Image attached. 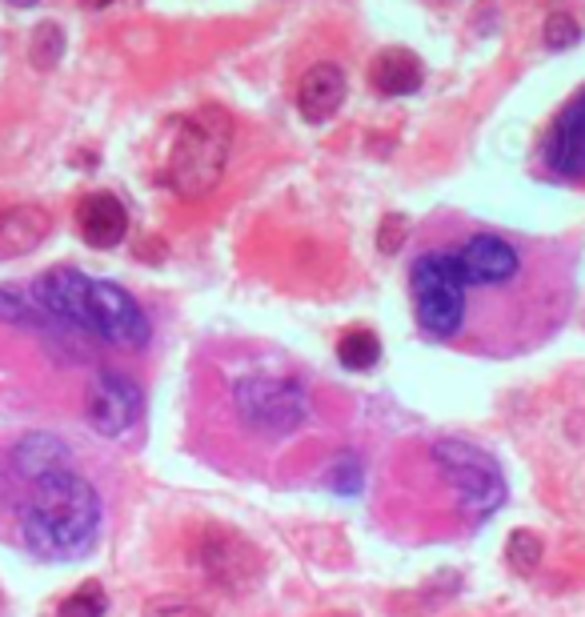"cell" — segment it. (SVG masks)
<instances>
[{
  "mask_svg": "<svg viewBox=\"0 0 585 617\" xmlns=\"http://www.w3.org/2000/svg\"><path fill=\"white\" fill-rule=\"evenodd\" d=\"M100 529V497L73 469L36 485V501L24 509L21 538L45 562H77L93 550Z\"/></svg>",
  "mask_w": 585,
  "mask_h": 617,
  "instance_id": "6da1fadb",
  "label": "cell"
},
{
  "mask_svg": "<svg viewBox=\"0 0 585 617\" xmlns=\"http://www.w3.org/2000/svg\"><path fill=\"white\" fill-rule=\"evenodd\" d=\"M229 121L217 109H205L181 125L177 144L165 165V181L181 197L197 201L221 185L225 161H229Z\"/></svg>",
  "mask_w": 585,
  "mask_h": 617,
  "instance_id": "7a4b0ae2",
  "label": "cell"
},
{
  "mask_svg": "<svg viewBox=\"0 0 585 617\" xmlns=\"http://www.w3.org/2000/svg\"><path fill=\"white\" fill-rule=\"evenodd\" d=\"M232 405L249 430L266 437H289L310 421V397L289 377H241L232 386Z\"/></svg>",
  "mask_w": 585,
  "mask_h": 617,
  "instance_id": "3957f363",
  "label": "cell"
},
{
  "mask_svg": "<svg viewBox=\"0 0 585 617\" xmlns=\"http://www.w3.org/2000/svg\"><path fill=\"white\" fill-rule=\"evenodd\" d=\"M465 277L453 253H425L413 264L418 325L430 337H453L465 321Z\"/></svg>",
  "mask_w": 585,
  "mask_h": 617,
  "instance_id": "277c9868",
  "label": "cell"
},
{
  "mask_svg": "<svg viewBox=\"0 0 585 617\" xmlns=\"http://www.w3.org/2000/svg\"><path fill=\"white\" fill-rule=\"evenodd\" d=\"M433 465L442 469L445 481L465 497V506L474 509L477 518H489L494 509L506 501V477L501 465L489 457L486 450H477L469 441H437L433 445Z\"/></svg>",
  "mask_w": 585,
  "mask_h": 617,
  "instance_id": "5b68a950",
  "label": "cell"
},
{
  "mask_svg": "<svg viewBox=\"0 0 585 617\" xmlns=\"http://www.w3.org/2000/svg\"><path fill=\"white\" fill-rule=\"evenodd\" d=\"M197 558H201L205 577H209L217 589H229V594H241V589L257 585V577H261V553L253 550V541L241 538V533H232V529H225V526L205 529Z\"/></svg>",
  "mask_w": 585,
  "mask_h": 617,
  "instance_id": "8992f818",
  "label": "cell"
},
{
  "mask_svg": "<svg viewBox=\"0 0 585 617\" xmlns=\"http://www.w3.org/2000/svg\"><path fill=\"white\" fill-rule=\"evenodd\" d=\"M89 317H93V337H100V342L141 349L153 337L141 305L121 285H112V281H93L89 285Z\"/></svg>",
  "mask_w": 585,
  "mask_h": 617,
  "instance_id": "52a82bcc",
  "label": "cell"
},
{
  "mask_svg": "<svg viewBox=\"0 0 585 617\" xmlns=\"http://www.w3.org/2000/svg\"><path fill=\"white\" fill-rule=\"evenodd\" d=\"M85 413L100 437H124L141 418V389L121 374H100L85 393Z\"/></svg>",
  "mask_w": 585,
  "mask_h": 617,
  "instance_id": "ba28073f",
  "label": "cell"
},
{
  "mask_svg": "<svg viewBox=\"0 0 585 617\" xmlns=\"http://www.w3.org/2000/svg\"><path fill=\"white\" fill-rule=\"evenodd\" d=\"M89 277L68 269V264H56L41 277V305L53 321L68 325V329L93 333V317H89Z\"/></svg>",
  "mask_w": 585,
  "mask_h": 617,
  "instance_id": "9c48e42d",
  "label": "cell"
},
{
  "mask_svg": "<svg viewBox=\"0 0 585 617\" xmlns=\"http://www.w3.org/2000/svg\"><path fill=\"white\" fill-rule=\"evenodd\" d=\"M457 269H462L465 285H506L509 277L518 273V253L513 245L494 237V232H477L462 245Z\"/></svg>",
  "mask_w": 585,
  "mask_h": 617,
  "instance_id": "30bf717a",
  "label": "cell"
},
{
  "mask_svg": "<svg viewBox=\"0 0 585 617\" xmlns=\"http://www.w3.org/2000/svg\"><path fill=\"white\" fill-rule=\"evenodd\" d=\"M77 229L93 249H112L129 232V213L112 193H89L77 205Z\"/></svg>",
  "mask_w": 585,
  "mask_h": 617,
  "instance_id": "8fae6325",
  "label": "cell"
},
{
  "mask_svg": "<svg viewBox=\"0 0 585 617\" xmlns=\"http://www.w3.org/2000/svg\"><path fill=\"white\" fill-rule=\"evenodd\" d=\"M345 100V73L337 65H313L297 85V109L310 125H325Z\"/></svg>",
  "mask_w": 585,
  "mask_h": 617,
  "instance_id": "7c38bea8",
  "label": "cell"
},
{
  "mask_svg": "<svg viewBox=\"0 0 585 617\" xmlns=\"http://www.w3.org/2000/svg\"><path fill=\"white\" fill-rule=\"evenodd\" d=\"M12 465H17L21 477L41 485V481H48V477L73 469V453H68L65 441L53 437V433H29V437H21V445L12 450Z\"/></svg>",
  "mask_w": 585,
  "mask_h": 617,
  "instance_id": "4fadbf2b",
  "label": "cell"
},
{
  "mask_svg": "<svg viewBox=\"0 0 585 617\" xmlns=\"http://www.w3.org/2000/svg\"><path fill=\"white\" fill-rule=\"evenodd\" d=\"M48 229H53V217L41 205H17V209L0 213V257L33 253L48 237Z\"/></svg>",
  "mask_w": 585,
  "mask_h": 617,
  "instance_id": "5bb4252c",
  "label": "cell"
},
{
  "mask_svg": "<svg viewBox=\"0 0 585 617\" xmlns=\"http://www.w3.org/2000/svg\"><path fill=\"white\" fill-rule=\"evenodd\" d=\"M421 61L409 48H386L377 56L373 68H369V85L381 93V97H409L421 88Z\"/></svg>",
  "mask_w": 585,
  "mask_h": 617,
  "instance_id": "9a60e30c",
  "label": "cell"
},
{
  "mask_svg": "<svg viewBox=\"0 0 585 617\" xmlns=\"http://www.w3.org/2000/svg\"><path fill=\"white\" fill-rule=\"evenodd\" d=\"M337 361H342L349 374L373 369V365L381 361V342H377V333H369V329L345 333L342 345H337Z\"/></svg>",
  "mask_w": 585,
  "mask_h": 617,
  "instance_id": "2e32d148",
  "label": "cell"
},
{
  "mask_svg": "<svg viewBox=\"0 0 585 617\" xmlns=\"http://www.w3.org/2000/svg\"><path fill=\"white\" fill-rule=\"evenodd\" d=\"M541 558H545V541L533 533V529H513L506 541V562L521 573V577H530L538 573Z\"/></svg>",
  "mask_w": 585,
  "mask_h": 617,
  "instance_id": "e0dca14e",
  "label": "cell"
},
{
  "mask_svg": "<svg viewBox=\"0 0 585 617\" xmlns=\"http://www.w3.org/2000/svg\"><path fill=\"white\" fill-rule=\"evenodd\" d=\"M325 485L342 497L361 494V462H357L354 453H337L329 462V469H325Z\"/></svg>",
  "mask_w": 585,
  "mask_h": 617,
  "instance_id": "ac0fdd59",
  "label": "cell"
},
{
  "mask_svg": "<svg viewBox=\"0 0 585 617\" xmlns=\"http://www.w3.org/2000/svg\"><path fill=\"white\" fill-rule=\"evenodd\" d=\"M105 609H109L105 589H100L97 582H85L77 594L65 597V606H61V614L56 617H105Z\"/></svg>",
  "mask_w": 585,
  "mask_h": 617,
  "instance_id": "d6986e66",
  "label": "cell"
},
{
  "mask_svg": "<svg viewBox=\"0 0 585 617\" xmlns=\"http://www.w3.org/2000/svg\"><path fill=\"white\" fill-rule=\"evenodd\" d=\"M545 48L550 53H562V48H574L582 41V24L570 17V12H550V21H545Z\"/></svg>",
  "mask_w": 585,
  "mask_h": 617,
  "instance_id": "ffe728a7",
  "label": "cell"
},
{
  "mask_svg": "<svg viewBox=\"0 0 585 617\" xmlns=\"http://www.w3.org/2000/svg\"><path fill=\"white\" fill-rule=\"evenodd\" d=\"M61 53H65V33H61L53 21L41 24L36 36H33V65L36 68H53L56 61H61Z\"/></svg>",
  "mask_w": 585,
  "mask_h": 617,
  "instance_id": "44dd1931",
  "label": "cell"
},
{
  "mask_svg": "<svg viewBox=\"0 0 585 617\" xmlns=\"http://www.w3.org/2000/svg\"><path fill=\"white\" fill-rule=\"evenodd\" d=\"M141 617H209V609H201L197 602L185 594H161L144 606Z\"/></svg>",
  "mask_w": 585,
  "mask_h": 617,
  "instance_id": "7402d4cb",
  "label": "cell"
},
{
  "mask_svg": "<svg viewBox=\"0 0 585 617\" xmlns=\"http://www.w3.org/2000/svg\"><path fill=\"white\" fill-rule=\"evenodd\" d=\"M33 317L36 313L24 293H17V289H0V321H9V325H36Z\"/></svg>",
  "mask_w": 585,
  "mask_h": 617,
  "instance_id": "603a6c76",
  "label": "cell"
},
{
  "mask_svg": "<svg viewBox=\"0 0 585 617\" xmlns=\"http://www.w3.org/2000/svg\"><path fill=\"white\" fill-rule=\"evenodd\" d=\"M405 232H409L405 217H386V225L377 232V249H381V253H398L401 241H405Z\"/></svg>",
  "mask_w": 585,
  "mask_h": 617,
  "instance_id": "cb8c5ba5",
  "label": "cell"
},
{
  "mask_svg": "<svg viewBox=\"0 0 585 617\" xmlns=\"http://www.w3.org/2000/svg\"><path fill=\"white\" fill-rule=\"evenodd\" d=\"M80 4H85V9H109L112 0H80Z\"/></svg>",
  "mask_w": 585,
  "mask_h": 617,
  "instance_id": "d4e9b609",
  "label": "cell"
},
{
  "mask_svg": "<svg viewBox=\"0 0 585 617\" xmlns=\"http://www.w3.org/2000/svg\"><path fill=\"white\" fill-rule=\"evenodd\" d=\"M9 4H12V9H33L36 0H9Z\"/></svg>",
  "mask_w": 585,
  "mask_h": 617,
  "instance_id": "484cf974",
  "label": "cell"
},
{
  "mask_svg": "<svg viewBox=\"0 0 585 617\" xmlns=\"http://www.w3.org/2000/svg\"><path fill=\"white\" fill-rule=\"evenodd\" d=\"M342 617H349V614H342Z\"/></svg>",
  "mask_w": 585,
  "mask_h": 617,
  "instance_id": "4316f807",
  "label": "cell"
}]
</instances>
